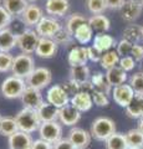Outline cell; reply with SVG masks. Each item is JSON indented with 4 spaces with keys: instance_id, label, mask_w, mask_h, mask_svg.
<instances>
[{
    "instance_id": "56",
    "label": "cell",
    "mask_w": 143,
    "mask_h": 149,
    "mask_svg": "<svg viewBox=\"0 0 143 149\" xmlns=\"http://www.w3.org/2000/svg\"><path fill=\"white\" fill-rule=\"evenodd\" d=\"M0 3H3V0H0Z\"/></svg>"
},
{
    "instance_id": "52",
    "label": "cell",
    "mask_w": 143,
    "mask_h": 149,
    "mask_svg": "<svg viewBox=\"0 0 143 149\" xmlns=\"http://www.w3.org/2000/svg\"><path fill=\"white\" fill-rule=\"evenodd\" d=\"M132 1H135V3L140 4V5H142V6H143V0H132Z\"/></svg>"
},
{
    "instance_id": "9",
    "label": "cell",
    "mask_w": 143,
    "mask_h": 149,
    "mask_svg": "<svg viewBox=\"0 0 143 149\" xmlns=\"http://www.w3.org/2000/svg\"><path fill=\"white\" fill-rule=\"evenodd\" d=\"M46 102L60 109L70 103V96L65 92L61 85H55L51 88H49L47 93H46Z\"/></svg>"
},
{
    "instance_id": "42",
    "label": "cell",
    "mask_w": 143,
    "mask_h": 149,
    "mask_svg": "<svg viewBox=\"0 0 143 149\" xmlns=\"http://www.w3.org/2000/svg\"><path fill=\"white\" fill-rule=\"evenodd\" d=\"M133 47V44H131L130 41L127 40H121L117 44V54L119 55V57H124V56H130L131 55V51Z\"/></svg>"
},
{
    "instance_id": "54",
    "label": "cell",
    "mask_w": 143,
    "mask_h": 149,
    "mask_svg": "<svg viewBox=\"0 0 143 149\" xmlns=\"http://www.w3.org/2000/svg\"><path fill=\"white\" fill-rule=\"evenodd\" d=\"M142 35H143V26H142Z\"/></svg>"
},
{
    "instance_id": "55",
    "label": "cell",
    "mask_w": 143,
    "mask_h": 149,
    "mask_svg": "<svg viewBox=\"0 0 143 149\" xmlns=\"http://www.w3.org/2000/svg\"><path fill=\"white\" fill-rule=\"evenodd\" d=\"M142 72H143V65H142Z\"/></svg>"
},
{
    "instance_id": "41",
    "label": "cell",
    "mask_w": 143,
    "mask_h": 149,
    "mask_svg": "<svg viewBox=\"0 0 143 149\" xmlns=\"http://www.w3.org/2000/svg\"><path fill=\"white\" fill-rule=\"evenodd\" d=\"M92 102H93V104L98 106V107H107L110 104V100L106 93L101 92L98 90H95L93 92H92Z\"/></svg>"
},
{
    "instance_id": "5",
    "label": "cell",
    "mask_w": 143,
    "mask_h": 149,
    "mask_svg": "<svg viewBox=\"0 0 143 149\" xmlns=\"http://www.w3.org/2000/svg\"><path fill=\"white\" fill-rule=\"evenodd\" d=\"M39 40L40 36L35 30L25 29L19 35H16V46L22 51V54L31 55L36 51Z\"/></svg>"
},
{
    "instance_id": "23",
    "label": "cell",
    "mask_w": 143,
    "mask_h": 149,
    "mask_svg": "<svg viewBox=\"0 0 143 149\" xmlns=\"http://www.w3.org/2000/svg\"><path fill=\"white\" fill-rule=\"evenodd\" d=\"M16 46V34L11 29H4L0 31V51L10 52Z\"/></svg>"
},
{
    "instance_id": "26",
    "label": "cell",
    "mask_w": 143,
    "mask_h": 149,
    "mask_svg": "<svg viewBox=\"0 0 143 149\" xmlns=\"http://www.w3.org/2000/svg\"><path fill=\"white\" fill-rule=\"evenodd\" d=\"M91 78V72L87 65L84 66H75L70 68V80L75 81L78 85H84V83L89 82Z\"/></svg>"
},
{
    "instance_id": "37",
    "label": "cell",
    "mask_w": 143,
    "mask_h": 149,
    "mask_svg": "<svg viewBox=\"0 0 143 149\" xmlns=\"http://www.w3.org/2000/svg\"><path fill=\"white\" fill-rule=\"evenodd\" d=\"M72 35L66 30V27L61 26V29H60L56 34L54 35L52 40L56 42L57 45H63V46H70L72 44Z\"/></svg>"
},
{
    "instance_id": "15",
    "label": "cell",
    "mask_w": 143,
    "mask_h": 149,
    "mask_svg": "<svg viewBox=\"0 0 143 149\" xmlns=\"http://www.w3.org/2000/svg\"><path fill=\"white\" fill-rule=\"evenodd\" d=\"M21 21L24 22L26 26H36L39 24V21L44 17L43 9L40 6L35 5V4H29V6L25 9V11L22 13Z\"/></svg>"
},
{
    "instance_id": "40",
    "label": "cell",
    "mask_w": 143,
    "mask_h": 149,
    "mask_svg": "<svg viewBox=\"0 0 143 149\" xmlns=\"http://www.w3.org/2000/svg\"><path fill=\"white\" fill-rule=\"evenodd\" d=\"M14 56L10 52H1L0 51V72H9L13 68Z\"/></svg>"
},
{
    "instance_id": "49",
    "label": "cell",
    "mask_w": 143,
    "mask_h": 149,
    "mask_svg": "<svg viewBox=\"0 0 143 149\" xmlns=\"http://www.w3.org/2000/svg\"><path fill=\"white\" fill-rule=\"evenodd\" d=\"M31 149H54V144L43 139H38V141H34Z\"/></svg>"
},
{
    "instance_id": "45",
    "label": "cell",
    "mask_w": 143,
    "mask_h": 149,
    "mask_svg": "<svg viewBox=\"0 0 143 149\" xmlns=\"http://www.w3.org/2000/svg\"><path fill=\"white\" fill-rule=\"evenodd\" d=\"M62 88L65 90V92L67 93L68 96H75V95H77L78 92H80V85L78 83H76L75 81H72V80H68V81H66L65 83H62Z\"/></svg>"
},
{
    "instance_id": "11",
    "label": "cell",
    "mask_w": 143,
    "mask_h": 149,
    "mask_svg": "<svg viewBox=\"0 0 143 149\" xmlns=\"http://www.w3.org/2000/svg\"><path fill=\"white\" fill-rule=\"evenodd\" d=\"M21 102L24 104L25 108H31V109H36L44 103L43 100V95H41L40 90L26 86L24 93L21 96Z\"/></svg>"
},
{
    "instance_id": "13",
    "label": "cell",
    "mask_w": 143,
    "mask_h": 149,
    "mask_svg": "<svg viewBox=\"0 0 143 149\" xmlns=\"http://www.w3.org/2000/svg\"><path fill=\"white\" fill-rule=\"evenodd\" d=\"M57 47H59V45L52 39L40 37L35 54L41 58H51L57 54Z\"/></svg>"
},
{
    "instance_id": "2",
    "label": "cell",
    "mask_w": 143,
    "mask_h": 149,
    "mask_svg": "<svg viewBox=\"0 0 143 149\" xmlns=\"http://www.w3.org/2000/svg\"><path fill=\"white\" fill-rule=\"evenodd\" d=\"M90 133L96 141L106 142L112 134L116 133V123L108 117H98L92 123Z\"/></svg>"
},
{
    "instance_id": "32",
    "label": "cell",
    "mask_w": 143,
    "mask_h": 149,
    "mask_svg": "<svg viewBox=\"0 0 143 149\" xmlns=\"http://www.w3.org/2000/svg\"><path fill=\"white\" fill-rule=\"evenodd\" d=\"M91 83L93 85L95 90H98L101 92L108 95L110 92H112V87L108 85V82L106 81V77L102 72H95L93 74H91V78H90Z\"/></svg>"
},
{
    "instance_id": "12",
    "label": "cell",
    "mask_w": 143,
    "mask_h": 149,
    "mask_svg": "<svg viewBox=\"0 0 143 149\" xmlns=\"http://www.w3.org/2000/svg\"><path fill=\"white\" fill-rule=\"evenodd\" d=\"M91 133L84 128L73 127L68 132V139L77 149H86L91 143Z\"/></svg>"
},
{
    "instance_id": "18",
    "label": "cell",
    "mask_w": 143,
    "mask_h": 149,
    "mask_svg": "<svg viewBox=\"0 0 143 149\" xmlns=\"http://www.w3.org/2000/svg\"><path fill=\"white\" fill-rule=\"evenodd\" d=\"M119 10H121V15L124 21L132 22L140 17L141 13L143 10V6L132 1V0H126V3L123 4V6Z\"/></svg>"
},
{
    "instance_id": "30",
    "label": "cell",
    "mask_w": 143,
    "mask_h": 149,
    "mask_svg": "<svg viewBox=\"0 0 143 149\" xmlns=\"http://www.w3.org/2000/svg\"><path fill=\"white\" fill-rule=\"evenodd\" d=\"M19 130L16 119L13 117H1L0 119V134L4 137H10Z\"/></svg>"
},
{
    "instance_id": "8",
    "label": "cell",
    "mask_w": 143,
    "mask_h": 149,
    "mask_svg": "<svg viewBox=\"0 0 143 149\" xmlns=\"http://www.w3.org/2000/svg\"><path fill=\"white\" fill-rule=\"evenodd\" d=\"M61 24L52 16H44L35 26V31L40 37H49L52 39L54 35L61 29Z\"/></svg>"
},
{
    "instance_id": "46",
    "label": "cell",
    "mask_w": 143,
    "mask_h": 149,
    "mask_svg": "<svg viewBox=\"0 0 143 149\" xmlns=\"http://www.w3.org/2000/svg\"><path fill=\"white\" fill-rule=\"evenodd\" d=\"M87 52H89V60H91L92 62H100L102 58L103 52H101L100 50H97L93 45L87 47Z\"/></svg>"
},
{
    "instance_id": "33",
    "label": "cell",
    "mask_w": 143,
    "mask_h": 149,
    "mask_svg": "<svg viewBox=\"0 0 143 149\" xmlns=\"http://www.w3.org/2000/svg\"><path fill=\"white\" fill-rule=\"evenodd\" d=\"M141 39H143L142 26L128 25L126 29L123 30V40H127V41H130L131 44L136 45L137 42H140Z\"/></svg>"
},
{
    "instance_id": "7",
    "label": "cell",
    "mask_w": 143,
    "mask_h": 149,
    "mask_svg": "<svg viewBox=\"0 0 143 149\" xmlns=\"http://www.w3.org/2000/svg\"><path fill=\"white\" fill-rule=\"evenodd\" d=\"M39 134H40V139L55 144L60 139H62V127L57 122L41 123L39 128Z\"/></svg>"
},
{
    "instance_id": "27",
    "label": "cell",
    "mask_w": 143,
    "mask_h": 149,
    "mask_svg": "<svg viewBox=\"0 0 143 149\" xmlns=\"http://www.w3.org/2000/svg\"><path fill=\"white\" fill-rule=\"evenodd\" d=\"M114 45H116L114 37L111 35H107V34H98V35H96L93 39V46L103 54L110 51Z\"/></svg>"
},
{
    "instance_id": "3",
    "label": "cell",
    "mask_w": 143,
    "mask_h": 149,
    "mask_svg": "<svg viewBox=\"0 0 143 149\" xmlns=\"http://www.w3.org/2000/svg\"><path fill=\"white\" fill-rule=\"evenodd\" d=\"M26 88V81L16 76H9L1 83V95L8 100L21 98Z\"/></svg>"
},
{
    "instance_id": "51",
    "label": "cell",
    "mask_w": 143,
    "mask_h": 149,
    "mask_svg": "<svg viewBox=\"0 0 143 149\" xmlns=\"http://www.w3.org/2000/svg\"><path fill=\"white\" fill-rule=\"evenodd\" d=\"M138 130L143 134V117H141L140 120H138Z\"/></svg>"
},
{
    "instance_id": "20",
    "label": "cell",
    "mask_w": 143,
    "mask_h": 149,
    "mask_svg": "<svg viewBox=\"0 0 143 149\" xmlns=\"http://www.w3.org/2000/svg\"><path fill=\"white\" fill-rule=\"evenodd\" d=\"M70 104L78 111V112H87L92 108L93 102L90 93L86 92H78L77 95L70 98Z\"/></svg>"
},
{
    "instance_id": "44",
    "label": "cell",
    "mask_w": 143,
    "mask_h": 149,
    "mask_svg": "<svg viewBox=\"0 0 143 149\" xmlns=\"http://www.w3.org/2000/svg\"><path fill=\"white\" fill-rule=\"evenodd\" d=\"M118 66L121 67L123 71L130 72V71H132V70L135 68V66H136V61H135V58H133L131 55H130V56H124V57H121V58H119Z\"/></svg>"
},
{
    "instance_id": "36",
    "label": "cell",
    "mask_w": 143,
    "mask_h": 149,
    "mask_svg": "<svg viewBox=\"0 0 143 149\" xmlns=\"http://www.w3.org/2000/svg\"><path fill=\"white\" fill-rule=\"evenodd\" d=\"M87 21H89V19H86L84 15H81V14H72V15L67 19V21H66V24H65V27H66V30L73 36L75 31L81 25L86 24Z\"/></svg>"
},
{
    "instance_id": "47",
    "label": "cell",
    "mask_w": 143,
    "mask_h": 149,
    "mask_svg": "<svg viewBox=\"0 0 143 149\" xmlns=\"http://www.w3.org/2000/svg\"><path fill=\"white\" fill-rule=\"evenodd\" d=\"M131 56L135 58L136 62H142L143 61V46L142 45H133Z\"/></svg>"
},
{
    "instance_id": "39",
    "label": "cell",
    "mask_w": 143,
    "mask_h": 149,
    "mask_svg": "<svg viewBox=\"0 0 143 149\" xmlns=\"http://www.w3.org/2000/svg\"><path fill=\"white\" fill-rule=\"evenodd\" d=\"M130 86L133 88L135 93L143 95V72L138 71L133 73L130 78Z\"/></svg>"
},
{
    "instance_id": "35",
    "label": "cell",
    "mask_w": 143,
    "mask_h": 149,
    "mask_svg": "<svg viewBox=\"0 0 143 149\" xmlns=\"http://www.w3.org/2000/svg\"><path fill=\"white\" fill-rule=\"evenodd\" d=\"M126 139L128 143V147L132 149H143V134L136 129H131L126 133Z\"/></svg>"
},
{
    "instance_id": "1",
    "label": "cell",
    "mask_w": 143,
    "mask_h": 149,
    "mask_svg": "<svg viewBox=\"0 0 143 149\" xmlns=\"http://www.w3.org/2000/svg\"><path fill=\"white\" fill-rule=\"evenodd\" d=\"M17 127L19 130H22L25 133H34L36 130H39L41 125V120L39 118L38 111L31 109V108H22L20 112H17V114L15 116Z\"/></svg>"
},
{
    "instance_id": "21",
    "label": "cell",
    "mask_w": 143,
    "mask_h": 149,
    "mask_svg": "<svg viewBox=\"0 0 143 149\" xmlns=\"http://www.w3.org/2000/svg\"><path fill=\"white\" fill-rule=\"evenodd\" d=\"M106 81L108 82V85L111 87H116L119 85H123L127 81V72L123 71V70L119 66H114L112 68H110L106 71Z\"/></svg>"
},
{
    "instance_id": "38",
    "label": "cell",
    "mask_w": 143,
    "mask_h": 149,
    "mask_svg": "<svg viewBox=\"0 0 143 149\" xmlns=\"http://www.w3.org/2000/svg\"><path fill=\"white\" fill-rule=\"evenodd\" d=\"M86 5H87V9L93 15L102 14L107 9V4H106L105 0H86Z\"/></svg>"
},
{
    "instance_id": "34",
    "label": "cell",
    "mask_w": 143,
    "mask_h": 149,
    "mask_svg": "<svg viewBox=\"0 0 143 149\" xmlns=\"http://www.w3.org/2000/svg\"><path fill=\"white\" fill-rule=\"evenodd\" d=\"M119 55L117 54L116 50H110L107 51V52H105L102 55V58H101V66H102V68H105L106 71L110 68H112L114 66H118V62H119Z\"/></svg>"
},
{
    "instance_id": "25",
    "label": "cell",
    "mask_w": 143,
    "mask_h": 149,
    "mask_svg": "<svg viewBox=\"0 0 143 149\" xmlns=\"http://www.w3.org/2000/svg\"><path fill=\"white\" fill-rule=\"evenodd\" d=\"M3 6L11 16H21L25 9L29 6L26 0H3Z\"/></svg>"
},
{
    "instance_id": "6",
    "label": "cell",
    "mask_w": 143,
    "mask_h": 149,
    "mask_svg": "<svg viewBox=\"0 0 143 149\" xmlns=\"http://www.w3.org/2000/svg\"><path fill=\"white\" fill-rule=\"evenodd\" d=\"M26 86L36 88V90H43L46 86H49L52 81V73L46 67H36L34 72L26 78Z\"/></svg>"
},
{
    "instance_id": "16",
    "label": "cell",
    "mask_w": 143,
    "mask_h": 149,
    "mask_svg": "<svg viewBox=\"0 0 143 149\" xmlns=\"http://www.w3.org/2000/svg\"><path fill=\"white\" fill-rule=\"evenodd\" d=\"M80 119H81V112H78L71 104H66L65 107L59 109V120L62 124L71 127V125L77 124Z\"/></svg>"
},
{
    "instance_id": "17",
    "label": "cell",
    "mask_w": 143,
    "mask_h": 149,
    "mask_svg": "<svg viewBox=\"0 0 143 149\" xmlns=\"http://www.w3.org/2000/svg\"><path fill=\"white\" fill-rule=\"evenodd\" d=\"M68 65L71 67L75 66H84L89 61V52H87V47L85 46H75L70 50L67 56Z\"/></svg>"
},
{
    "instance_id": "43",
    "label": "cell",
    "mask_w": 143,
    "mask_h": 149,
    "mask_svg": "<svg viewBox=\"0 0 143 149\" xmlns=\"http://www.w3.org/2000/svg\"><path fill=\"white\" fill-rule=\"evenodd\" d=\"M11 21H13V16L5 10V8L3 5H0V31L9 27Z\"/></svg>"
},
{
    "instance_id": "28",
    "label": "cell",
    "mask_w": 143,
    "mask_h": 149,
    "mask_svg": "<svg viewBox=\"0 0 143 149\" xmlns=\"http://www.w3.org/2000/svg\"><path fill=\"white\" fill-rule=\"evenodd\" d=\"M89 25L92 27L93 31H97L100 34H103L107 31L111 26V22L107 16L102 15V14H97V15H92L89 19Z\"/></svg>"
},
{
    "instance_id": "31",
    "label": "cell",
    "mask_w": 143,
    "mask_h": 149,
    "mask_svg": "<svg viewBox=\"0 0 143 149\" xmlns=\"http://www.w3.org/2000/svg\"><path fill=\"white\" fill-rule=\"evenodd\" d=\"M106 143V149H128V143L126 139V134L122 133H114L112 134Z\"/></svg>"
},
{
    "instance_id": "24",
    "label": "cell",
    "mask_w": 143,
    "mask_h": 149,
    "mask_svg": "<svg viewBox=\"0 0 143 149\" xmlns=\"http://www.w3.org/2000/svg\"><path fill=\"white\" fill-rule=\"evenodd\" d=\"M126 114L133 119L143 117V95L135 93L131 103L126 107Z\"/></svg>"
},
{
    "instance_id": "14",
    "label": "cell",
    "mask_w": 143,
    "mask_h": 149,
    "mask_svg": "<svg viewBox=\"0 0 143 149\" xmlns=\"http://www.w3.org/2000/svg\"><path fill=\"white\" fill-rule=\"evenodd\" d=\"M33 143L34 141L30 134L22 130H17L9 137V149H31Z\"/></svg>"
},
{
    "instance_id": "50",
    "label": "cell",
    "mask_w": 143,
    "mask_h": 149,
    "mask_svg": "<svg viewBox=\"0 0 143 149\" xmlns=\"http://www.w3.org/2000/svg\"><path fill=\"white\" fill-rule=\"evenodd\" d=\"M107 4V9H112V10H119L123 4L126 3V0H105Z\"/></svg>"
},
{
    "instance_id": "53",
    "label": "cell",
    "mask_w": 143,
    "mask_h": 149,
    "mask_svg": "<svg viewBox=\"0 0 143 149\" xmlns=\"http://www.w3.org/2000/svg\"><path fill=\"white\" fill-rule=\"evenodd\" d=\"M26 1H27V3H29V1H36V0H26Z\"/></svg>"
},
{
    "instance_id": "48",
    "label": "cell",
    "mask_w": 143,
    "mask_h": 149,
    "mask_svg": "<svg viewBox=\"0 0 143 149\" xmlns=\"http://www.w3.org/2000/svg\"><path fill=\"white\" fill-rule=\"evenodd\" d=\"M54 149H77L68 138H62L54 144Z\"/></svg>"
},
{
    "instance_id": "57",
    "label": "cell",
    "mask_w": 143,
    "mask_h": 149,
    "mask_svg": "<svg viewBox=\"0 0 143 149\" xmlns=\"http://www.w3.org/2000/svg\"><path fill=\"white\" fill-rule=\"evenodd\" d=\"M0 119H1V116H0Z\"/></svg>"
},
{
    "instance_id": "58",
    "label": "cell",
    "mask_w": 143,
    "mask_h": 149,
    "mask_svg": "<svg viewBox=\"0 0 143 149\" xmlns=\"http://www.w3.org/2000/svg\"><path fill=\"white\" fill-rule=\"evenodd\" d=\"M128 149H132V148H128Z\"/></svg>"
},
{
    "instance_id": "4",
    "label": "cell",
    "mask_w": 143,
    "mask_h": 149,
    "mask_svg": "<svg viewBox=\"0 0 143 149\" xmlns=\"http://www.w3.org/2000/svg\"><path fill=\"white\" fill-rule=\"evenodd\" d=\"M35 61L31 55L27 54H20L14 57V62H13V76L20 77L26 80L35 70Z\"/></svg>"
},
{
    "instance_id": "29",
    "label": "cell",
    "mask_w": 143,
    "mask_h": 149,
    "mask_svg": "<svg viewBox=\"0 0 143 149\" xmlns=\"http://www.w3.org/2000/svg\"><path fill=\"white\" fill-rule=\"evenodd\" d=\"M92 35H93V30H92V27L89 25V21H87L86 24L81 25L75 31V34H73V39H75L78 44L86 45L92 40Z\"/></svg>"
},
{
    "instance_id": "10",
    "label": "cell",
    "mask_w": 143,
    "mask_h": 149,
    "mask_svg": "<svg viewBox=\"0 0 143 149\" xmlns=\"http://www.w3.org/2000/svg\"><path fill=\"white\" fill-rule=\"evenodd\" d=\"M135 97V91L130 86V83H123L116 87H112V98L118 106L126 107L131 103V101Z\"/></svg>"
},
{
    "instance_id": "19",
    "label": "cell",
    "mask_w": 143,
    "mask_h": 149,
    "mask_svg": "<svg viewBox=\"0 0 143 149\" xmlns=\"http://www.w3.org/2000/svg\"><path fill=\"white\" fill-rule=\"evenodd\" d=\"M70 8L68 0H46L45 10L51 16H63Z\"/></svg>"
},
{
    "instance_id": "22",
    "label": "cell",
    "mask_w": 143,
    "mask_h": 149,
    "mask_svg": "<svg viewBox=\"0 0 143 149\" xmlns=\"http://www.w3.org/2000/svg\"><path fill=\"white\" fill-rule=\"evenodd\" d=\"M38 114L41 123L56 122L59 119V108L52 106L51 103H49V102H44L38 108Z\"/></svg>"
}]
</instances>
